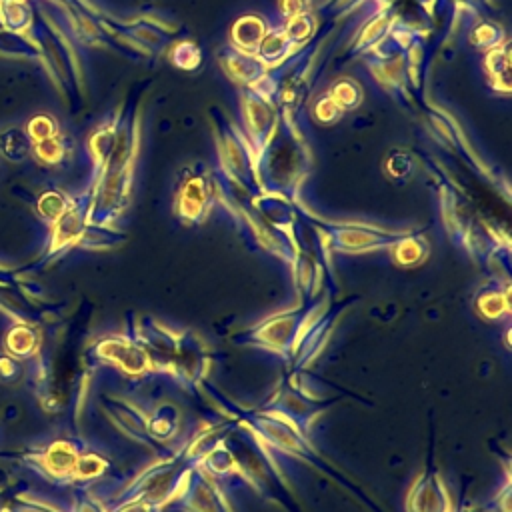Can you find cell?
Segmentation results:
<instances>
[{
  "label": "cell",
  "mask_w": 512,
  "mask_h": 512,
  "mask_svg": "<svg viewBox=\"0 0 512 512\" xmlns=\"http://www.w3.org/2000/svg\"><path fill=\"white\" fill-rule=\"evenodd\" d=\"M210 362V350L200 336L190 330L178 332L176 352L168 374H172L180 386L198 394L200 384L208 378Z\"/></svg>",
  "instance_id": "cell-6"
},
{
  "label": "cell",
  "mask_w": 512,
  "mask_h": 512,
  "mask_svg": "<svg viewBox=\"0 0 512 512\" xmlns=\"http://www.w3.org/2000/svg\"><path fill=\"white\" fill-rule=\"evenodd\" d=\"M198 394L208 398V402L224 416L234 420L240 428L248 430L252 436H256L264 446H268L274 454L280 458H294L300 462H306L308 466L316 468L322 476L336 482L340 488L350 492L354 498H358L370 512H386L358 482H354L346 472H342L336 464H332L294 424L288 420L274 416L270 412H264L260 408H244L230 400L226 394H222L208 378L200 384Z\"/></svg>",
  "instance_id": "cell-1"
},
{
  "label": "cell",
  "mask_w": 512,
  "mask_h": 512,
  "mask_svg": "<svg viewBox=\"0 0 512 512\" xmlns=\"http://www.w3.org/2000/svg\"><path fill=\"white\" fill-rule=\"evenodd\" d=\"M164 508L152 504V502H146L142 498H134V500H124V502H118L114 512H162Z\"/></svg>",
  "instance_id": "cell-17"
},
{
  "label": "cell",
  "mask_w": 512,
  "mask_h": 512,
  "mask_svg": "<svg viewBox=\"0 0 512 512\" xmlns=\"http://www.w3.org/2000/svg\"><path fill=\"white\" fill-rule=\"evenodd\" d=\"M318 308L320 304L302 302L292 310H282L278 314H272L262 322L238 332L234 336V342L240 346H250V348L270 352L288 364L308 320Z\"/></svg>",
  "instance_id": "cell-3"
},
{
  "label": "cell",
  "mask_w": 512,
  "mask_h": 512,
  "mask_svg": "<svg viewBox=\"0 0 512 512\" xmlns=\"http://www.w3.org/2000/svg\"><path fill=\"white\" fill-rule=\"evenodd\" d=\"M452 512H482V510H476V508H470V506H460L458 510H452Z\"/></svg>",
  "instance_id": "cell-18"
},
{
  "label": "cell",
  "mask_w": 512,
  "mask_h": 512,
  "mask_svg": "<svg viewBox=\"0 0 512 512\" xmlns=\"http://www.w3.org/2000/svg\"><path fill=\"white\" fill-rule=\"evenodd\" d=\"M178 424H180V412L170 402H162L160 406L154 408L152 414H148V432L160 446H164L168 440L176 436Z\"/></svg>",
  "instance_id": "cell-13"
},
{
  "label": "cell",
  "mask_w": 512,
  "mask_h": 512,
  "mask_svg": "<svg viewBox=\"0 0 512 512\" xmlns=\"http://www.w3.org/2000/svg\"><path fill=\"white\" fill-rule=\"evenodd\" d=\"M404 510L406 512H452L454 510L448 486L436 462L434 434L430 436L426 462L406 494Z\"/></svg>",
  "instance_id": "cell-5"
},
{
  "label": "cell",
  "mask_w": 512,
  "mask_h": 512,
  "mask_svg": "<svg viewBox=\"0 0 512 512\" xmlns=\"http://www.w3.org/2000/svg\"><path fill=\"white\" fill-rule=\"evenodd\" d=\"M476 310L486 320H500L510 314L508 286L484 288L476 298Z\"/></svg>",
  "instance_id": "cell-14"
},
{
  "label": "cell",
  "mask_w": 512,
  "mask_h": 512,
  "mask_svg": "<svg viewBox=\"0 0 512 512\" xmlns=\"http://www.w3.org/2000/svg\"><path fill=\"white\" fill-rule=\"evenodd\" d=\"M346 302L340 304H328L322 310L318 308L312 318L308 320L294 352L292 358L288 362V370H302L308 368V364L320 354V350L326 346V342L330 340V332L338 320V316L342 314Z\"/></svg>",
  "instance_id": "cell-8"
},
{
  "label": "cell",
  "mask_w": 512,
  "mask_h": 512,
  "mask_svg": "<svg viewBox=\"0 0 512 512\" xmlns=\"http://www.w3.org/2000/svg\"><path fill=\"white\" fill-rule=\"evenodd\" d=\"M132 336L148 354V358L152 362V370L168 374L174 352H176L178 332L150 316H144V318L136 320Z\"/></svg>",
  "instance_id": "cell-9"
},
{
  "label": "cell",
  "mask_w": 512,
  "mask_h": 512,
  "mask_svg": "<svg viewBox=\"0 0 512 512\" xmlns=\"http://www.w3.org/2000/svg\"><path fill=\"white\" fill-rule=\"evenodd\" d=\"M110 420L114 422V426L124 432L126 436H130L132 440H136L138 444L154 450V452H160L164 446H160L148 432V414L132 404V402H126L122 398H112L110 402Z\"/></svg>",
  "instance_id": "cell-11"
},
{
  "label": "cell",
  "mask_w": 512,
  "mask_h": 512,
  "mask_svg": "<svg viewBox=\"0 0 512 512\" xmlns=\"http://www.w3.org/2000/svg\"><path fill=\"white\" fill-rule=\"evenodd\" d=\"M198 464H200V456L186 442L176 452L164 456L162 460H158L156 464H152L144 472H140L132 480V484H128L124 488V492L120 494L118 502L142 498V500L152 502V504H156L160 508H166L178 496V492L184 486L188 474Z\"/></svg>",
  "instance_id": "cell-2"
},
{
  "label": "cell",
  "mask_w": 512,
  "mask_h": 512,
  "mask_svg": "<svg viewBox=\"0 0 512 512\" xmlns=\"http://www.w3.org/2000/svg\"><path fill=\"white\" fill-rule=\"evenodd\" d=\"M512 474H510V458L504 460V482L502 486L498 488L496 492V498H494V504H492V510L494 512H510V496H512Z\"/></svg>",
  "instance_id": "cell-16"
},
{
  "label": "cell",
  "mask_w": 512,
  "mask_h": 512,
  "mask_svg": "<svg viewBox=\"0 0 512 512\" xmlns=\"http://www.w3.org/2000/svg\"><path fill=\"white\" fill-rule=\"evenodd\" d=\"M340 398H326V400H316L310 398L306 394H302L300 390H296L292 384H288L286 380H282L276 390L272 392V396L256 406L264 412H270L274 416H280L284 420H288L290 424H294L298 430H302L304 434L310 432L312 424L330 408L338 402Z\"/></svg>",
  "instance_id": "cell-4"
},
{
  "label": "cell",
  "mask_w": 512,
  "mask_h": 512,
  "mask_svg": "<svg viewBox=\"0 0 512 512\" xmlns=\"http://www.w3.org/2000/svg\"><path fill=\"white\" fill-rule=\"evenodd\" d=\"M172 506L180 512H232L220 484L200 466L188 474Z\"/></svg>",
  "instance_id": "cell-7"
},
{
  "label": "cell",
  "mask_w": 512,
  "mask_h": 512,
  "mask_svg": "<svg viewBox=\"0 0 512 512\" xmlns=\"http://www.w3.org/2000/svg\"><path fill=\"white\" fill-rule=\"evenodd\" d=\"M400 234H388L368 228H340L334 230V246L344 252H364L384 244L398 242Z\"/></svg>",
  "instance_id": "cell-12"
},
{
  "label": "cell",
  "mask_w": 512,
  "mask_h": 512,
  "mask_svg": "<svg viewBox=\"0 0 512 512\" xmlns=\"http://www.w3.org/2000/svg\"><path fill=\"white\" fill-rule=\"evenodd\" d=\"M102 360L112 364L130 376H142L152 370V362L144 348L136 342L134 336H108L98 344L96 352Z\"/></svg>",
  "instance_id": "cell-10"
},
{
  "label": "cell",
  "mask_w": 512,
  "mask_h": 512,
  "mask_svg": "<svg viewBox=\"0 0 512 512\" xmlns=\"http://www.w3.org/2000/svg\"><path fill=\"white\" fill-rule=\"evenodd\" d=\"M426 252H428V248L422 242V238H404V240L396 242L394 258L402 266H414L420 260H424Z\"/></svg>",
  "instance_id": "cell-15"
}]
</instances>
